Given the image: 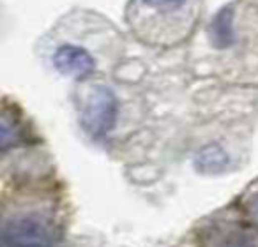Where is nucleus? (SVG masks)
<instances>
[{
	"mask_svg": "<svg viewBox=\"0 0 258 247\" xmlns=\"http://www.w3.org/2000/svg\"><path fill=\"white\" fill-rule=\"evenodd\" d=\"M246 210H247V215L253 219L254 222L258 224V191L253 193L246 201Z\"/></svg>",
	"mask_w": 258,
	"mask_h": 247,
	"instance_id": "7",
	"label": "nucleus"
},
{
	"mask_svg": "<svg viewBox=\"0 0 258 247\" xmlns=\"http://www.w3.org/2000/svg\"><path fill=\"white\" fill-rule=\"evenodd\" d=\"M209 37L211 44L216 48H232L239 41V30H237V6H226L214 16L211 27H209Z\"/></svg>",
	"mask_w": 258,
	"mask_h": 247,
	"instance_id": "5",
	"label": "nucleus"
},
{
	"mask_svg": "<svg viewBox=\"0 0 258 247\" xmlns=\"http://www.w3.org/2000/svg\"><path fill=\"white\" fill-rule=\"evenodd\" d=\"M193 0H133L129 6V20L135 29H142L152 18H158L159 23L168 18H177L184 9H189Z\"/></svg>",
	"mask_w": 258,
	"mask_h": 247,
	"instance_id": "3",
	"label": "nucleus"
},
{
	"mask_svg": "<svg viewBox=\"0 0 258 247\" xmlns=\"http://www.w3.org/2000/svg\"><path fill=\"white\" fill-rule=\"evenodd\" d=\"M80 120L87 134L96 140L104 138L117 122V97L108 87L90 85L80 99Z\"/></svg>",
	"mask_w": 258,
	"mask_h": 247,
	"instance_id": "1",
	"label": "nucleus"
},
{
	"mask_svg": "<svg viewBox=\"0 0 258 247\" xmlns=\"http://www.w3.org/2000/svg\"><path fill=\"white\" fill-rule=\"evenodd\" d=\"M51 64L60 74L73 79H85L96 69L94 57L78 44H62L51 55Z\"/></svg>",
	"mask_w": 258,
	"mask_h": 247,
	"instance_id": "4",
	"label": "nucleus"
},
{
	"mask_svg": "<svg viewBox=\"0 0 258 247\" xmlns=\"http://www.w3.org/2000/svg\"><path fill=\"white\" fill-rule=\"evenodd\" d=\"M230 164V157L223 147L216 143L205 145L198 150L197 157H195V166L200 170L202 173H219L225 172Z\"/></svg>",
	"mask_w": 258,
	"mask_h": 247,
	"instance_id": "6",
	"label": "nucleus"
},
{
	"mask_svg": "<svg viewBox=\"0 0 258 247\" xmlns=\"http://www.w3.org/2000/svg\"><path fill=\"white\" fill-rule=\"evenodd\" d=\"M2 247H53V229L43 217L22 215L6 224Z\"/></svg>",
	"mask_w": 258,
	"mask_h": 247,
	"instance_id": "2",
	"label": "nucleus"
}]
</instances>
